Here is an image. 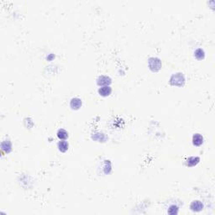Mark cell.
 Here are the masks:
<instances>
[{
  "label": "cell",
  "mask_w": 215,
  "mask_h": 215,
  "mask_svg": "<svg viewBox=\"0 0 215 215\" xmlns=\"http://www.w3.org/2000/svg\"><path fill=\"white\" fill-rule=\"evenodd\" d=\"M149 66L153 71H157L161 67V63H160V61L157 58H151L149 62Z\"/></svg>",
  "instance_id": "cell-2"
},
{
  "label": "cell",
  "mask_w": 215,
  "mask_h": 215,
  "mask_svg": "<svg viewBox=\"0 0 215 215\" xmlns=\"http://www.w3.org/2000/svg\"><path fill=\"white\" fill-rule=\"evenodd\" d=\"M82 105V101L80 98H77V97H75V98H72L71 101V109H78Z\"/></svg>",
  "instance_id": "cell-7"
},
{
  "label": "cell",
  "mask_w": 215,
  "mask_h": 215,
  "mask_svg": "<svg viewBox=\"0 0 215 215\" xmlns=\"http://www.w3.org/2000/svg\"><path fill=\"white\" fill-rule=\"evenodd\" d=\"M111 83V79L109 76H101L97 79V84L99 86H108Z\"/></svg>",
  "instance_id": "cell-3"
},
{
  "label": "cell",
  "mask_w": 215,
  "mask_h": 215,
  "mask_svg": "<svg viewBox=\"0 0 215 215\" xmlns=\"http://www.w3.org/2000/svg\"><path fill=\"white\" fill-rule=\"evenodd\" d=\"M202 142H203V138H202V136L201 134H196L193 135V143L194 146H201L202 144Z\"/></svg>",
  "instance_id": "cell-6"
},
{
  "label": "cell",
  "mask_w": 215,
  "mask_h": 215,
  "mask_svg": "<svg viewBox=\"0 0 215 215\" xmlns=\"http://www.w3.org/2000/svg\"><path fill=\"white\" fill-rule=\"evenodd\" d=\"M58 148L62 152H66L68 150V144L67 141H60L58 143Z\"/></svg>",
  "instance_id": "cell-8"
},
{
  "label": "cell",
  "mask_w": 215,
  "mask_h": 215,
  "mask_svg": "<svg viewBox=\"0 0 215 215\" xmlns=\"http://www.w3.org/2000/svg\"><path fill=\"white\" fill-rule=\"evenodd\" d=\"M112 92V88L109 87V86H104V87H102L101 88H99L98 90V92L101 96H104V97H107L109 96Z\"/></svg>",
  "instance_id": "cell-4"
},
{
  "label": "cell",
  "mask_w": 215,
  "mask_h": 215,
  "mask_svg": "<svg viewBox=\"0 0 215 215\" xmlns=\"http://www.w3.org/2000/svg\"><path fill=\"white\" fill-rule=\"evenodd\" d=\"M199 162L198 157H190L187 160V165L189 167H193Z\"/></svg>",
  "instance_id": "cell-9"
},
{
  "label": "cell",
  "mask_w": 215,
  "mask_h": 215,
  "mask_svg": "<svg viewBox=\"0 0 215 215\" xmlns=\"http://www.w3.org/2000/svg\"><path fill=\"white\" fill-rule=\"evenodd\" d=\"M177 212H178V208L176 206H174V205L171 206L169 210H168V214H176Z\"/></svg>",
  "instance_id": "cell-12"
},
{
  "label": "cell",
  "mask_w": 215,
  "mask_h": 215,
  "mask_svg": "<svg viewBox=\"0 0 215 215\" xmlns=\"http://www.w3.org/2000/svg\"><path fill=\"white\" fill-rule=\"evenodd\" d=\"M190 208L193 211H196V212H198V211H201L202 208H203V205L202 204L201 202L199 201H194L190 205Z\"/></svg>",
  "instance_id": "cell-5"
},
{
  "label": "cell",
  "mask_w": 215,
  "mask_h": 215,
  "mask_svg": "<svg viewBox=\"0 0 215 215\" xmlns=\"http://www.w3.org/2000/svg\"><path fill=\"white\" fill-rule=\"evenodd\" d=\"M185 82V78L181 73H176L171 77V83L175 86H181Z\"/></svg>",
  "instance_id": "cell-1"
},
{
  "label": "cell",
  "mask_w": 215,
  "mask_h": 215,
  "mask_svg": "<svg viewBox=\"0 0 215 215\" xmlns=\"http://www.w3.org/2000/svg\"><path fill=\"white\" fill-rule=\"evenodd\" d=\"M195 56L197 59H202L204 57V52H203V50L202 49H197L195 51Z\"/></svg>",
  "instance_id": "cell-11"
},
{
  "label": "cell",
  "mask_w": 215,
  "mask_h": 215,
  "mask_svg": "<svg viewBox=\"0 0 215 215\" xmlns=\"http://www.w3.org/2000/svg\"><path fill=\"white\" fill-rule=\"evenodd\" d=\"M57 136H58L59 139H65L68 137V134H67V132L65 130L61 129V130H59L58 132H57Z\"/></svg>",
  "instance_id": "cell-10"
}]
</instances>
